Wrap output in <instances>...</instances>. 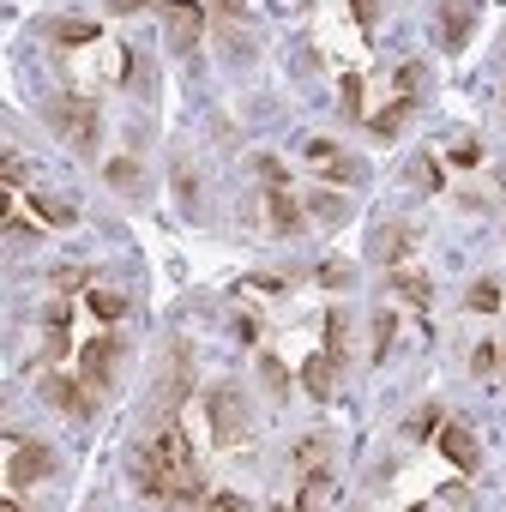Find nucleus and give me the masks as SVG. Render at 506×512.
I'll return each mask as SVG.
<instances>
[{
    "label": "nucleus",
    "instance_id": "f257e3e1",
    "mask_svg": "<svg viewBox=\"0 0 506 512\" xmlns=\"http://www.w3.org/2000/svg\"><path fill=\"white\" fill-rule=\"evenodd\" d=\"M127 476H133V488L151 494V500H169V506H205V476H199V464L187 458L181 428H163V434L139 440L133 458H127Z\"/></svg>",
    "mask_w": 506,
    "mask_h": 512
},
{
    "label": "nucleus",
    "instance_id": "f03ea898",
    "mask_svg": "<svg viewBox=\"0 0 506 512\" xmlns=\"http://www.w3.org/2000/svg\"><path fill=\"white\" fill-rule=\"evenodd\" d=\"M205 410H211L217 446H247V440H253V416H247V404H241L235 386H211V392H205Z\"/></svg>",
    "mask_w": 506,
    "mask_h": 512
},
{
    "label": "nucleus",
    "instance_id": "7ed1b4c3",
    "mask_svg": "<svg viewBox=\"0 0 506 512\" xmlns=\"http://www.w3.org/2000/svg\"><path fill=\"white\" fill-rule=\"evenodd\" d=\"M115 368H121V338L115 332H97V338L79 344V380L91 392H109L115 386Z\"/></svg>",
    "mask_w": 506,
    "mask_h": 512
},
{
    "label": "nucleus",
    "instance_id": "20e7f679",
    "mask_svg": "<svg viewBox=\"0 0 506 512\" xmlns=\"http://www.w3.org/2000/svg\"><path fill=\"white\" fill-rule=\"evenodd\" d=\"M49 121H55V133L67 139V145H97V103H85V97H49Z\"/></svg>",
    "mask_w": 506,
    "mask_h": 512
},
{
    "label": "nucleus",
    "instance_id": "39448f33",
    "mask_svg": "<svg viewBox=\"0 0 506 512\" xmlns=\"http://www.w3.org/2000/svg\"><path fill=\"white\" fill-rule=\"evenodd\" d=\"M205 37V13L193 0H163V49L169 55H193V43Z\"/></svg>",
    "mask_w": 506,
    "mask_h": 512
},
{
    "label": "nucleus",
    "instance_id": "423d86ee",
    "mask_svg": "<svg viewBox=\"0 0 506 512\" xmlns=\"http://www.w3.org/2000/svg\"><path fill=\"white\" fill-rule=\"evenodd\" d=\"M308 163H314L320 175H332V181H362V175H368L362 157H350L338 139H308Z\"/></svg>",
    "mask_w": 506,
    "mask_h": 512
},
{
    "label": "nucleus",
    "instance_id": "0eeeda50",
    "mask_svg": "<svg viewBox=\"0 0 506 512\" xmlns=\"http://www.w3.org/2000/svg\"><path fill=\"white\" fill-rule=\"evenodd\" d=\"M49 470H55V452L37 446V440H19V446H13V464H7V482H13V488H31V482H43Z\"/></svg>",
    "mask_w": 506,
    "mask_h": 512
},
{
    "label": "nucleus",
    "instance_id": "6e6552de",
    "mask_svg": "<svg viewBox=\"0 0 506 512\" xmlns=\"http://www.w3.org/2000/svg\"><path fill=\"white\" fill-rule=\"evenodd\" d=\"M43 398H49V404H55L61 416H79V422L91 416V398H85V380H73V374H49V380H43Z\"/></svg>",
    "mask_w": 506,
    "mask_h": 512
},
{
    "label": "nucleus",
    "instance_id": "1a4fd4ad",
    "mask_svg": "<svg viewBox=\"0 0 506 512\" xmlns=\"http://www.w3.org/2000/svg\"><path fill=\"white\" fill-rule=\"evenodd\" d=\"M410 247H416V229H410V223H386V229H374V247H368V253H374L380 266H398Z\"/></svg>",
    "mask_w": 506,
    "mask_h": 512
},
{
    "label": "nucleus",
    "instance_id": "9d476101",
    "mask_svg": "<svg viewBox=\"0 0 506 512\" xmlns=\"http://www.w3.org/2000/svg\"><path fill=\"white\" fill-rule=\"evenodd\" d=\"M470 25H476V13H470V0H440V43H446V49H464Z\"/></svg>",
    "mask_w": 506,
    "mask_h": 512
},
{
    "label": "nucleus",
    "instance_id": "9b49d317",
    "mask_svg": "<svg viewBox=\"0 0 506 512\" xmlns=\"http://www.w3.org/2000/svg\"><path fill=\"white\" fill-rule=\"evenodd\" d=\"M440 452L458 464V470H476V434L464 422H440Z\"/></svg>",
    "mask_w": 506,
    "mask_h": 512
},
{
    "label": "nucleus",
    "instance_id": "f8f14e48",
    "mask_svg": "<svg viewBox=\"0 0 506 512\" xmlns=\"http://www.w3.org/2000/svg\"><path fill=\"white\" fill-rule=\"evenodd\" d=\"M266 217H272L278 235H296V229H302V205H296V193L272 187V193H266Z\"/></svg>",
    "mask_w": 506,
    "mask_h": 512
},
{
    "label": "nucleus",
    "instance_id": "ddd939ff",
    "mask_svg": "<svg viewBox=\"0 0 506 512\" xmlns=\"http://www.w3.org/2000/svg\"><path fill=\"white\" fill-rule=\"evenodd\" d=\"M302 386H308V398H332V386H338V356H332V350H326V356H308Z\"/></svg>",
    "mask_w": 506,
    "mask_h": 512
},
{
    "label": "nucleus",
    "instance_id": "4468645a",
    "mask_svg": "<svg viewBox=\"0 0 506 512\" xmlns=\"http://www.w3.org/2000/svg\"><path fill=\"white\" fill-rule=\"evenodd\" d=\"M181 398H187V356L175 350L169 368H163V386H157V416H163L169 404H181Z\"/></svg>",
    "mask_w": 506,
    "mask_h": 512
},
{
    "label": "nucleus",
    "instance_id": "2eb2a0df",
    "mask_svg": "<svg viewBox=\"0 0 506 512\" xmlns=\"http://www.w3.org/2000/svg\"><path fill=\"white\" fill-rule=\"evenodd\" d=\"M392 296H398V302H410V308H428L434 284H428V272H392Z\"/></svg>",
    "mask_w": 506,
    "mask_h": 512
},
{
    "label": "nucleus",
    "instance_id": "dca6fc26",
    "mask_svg": "<svg viewBox=\"0 0 506 512\" xmlns=\"http://www.w3.org/2000/svg\"><path fill=\"white\" fill-rule=\"evenodd\" d=\"M49 37H55V43H67V49H79V43H97V25H91V19H55V25H49Z\"/></svg>",
    "mask_w": 506,
    "mask_h": 512
},
{
    "label": "nucleus",
    "instance_id": "f3484780",
    "mask_svg": "<svg viewBox=\"0 0 506 512\" xmlns=\"http://www.w3.org/2000/svg\"><path fill=\"white\" fill-rule=\"evenodd\" d=\"M338 109H344L350 121H368V109H362V73H344V85H338Z\"/></svg>",
    "mask_w": 506,
    "mask_h": 512
},
{
    "label": "nucleus",
    "instance_id": "a211bd4d",
    "mask_svg": "<svg viewBox=\"0 0 506 512\" xmlns=\"http://www.w3.org/2000/svg\"><path fill=\"white\" fill-rule=\"evenodd\" d=\"M344 338H350V314H344V308H332V314H326V350H332L338 362L350 356V344H344Z\"/></svg>",
    "mask_w": 506,
    "mask_h": 512
},
{
    "label": "nucleus",
    "instance_id": "6ab92c4d",
    "mask_svg": "<svg viewBox=\"0 0 506 512\" xmlns=\"http://www.w3.org/2000/svg\"><path fill=\"white\" fill-rule=\"evenodd\" d=\"M410 109H416V103H410V97H398V103H392V109H380V115H374V121H368V127H374V133H380V139H392V133H398V127H404V115H410Z\"/></svg>",
    "mask_w": 506,
    "mask_h": 512
},
{
    "label": "nucleus",
    "instance_id": "aec40b11",
    "mask_svg": "<svg viewBox=\"0 0 506 512\" xmlns=\"http://www.w3.org/2000/svg\"><path fill=\"white\" fill-rule=\"evenodd\" d=\"M85 302H91V314H97V320H109V326L127 314V296H115V290H91Z\"/></svg>",
    "mask_w": 506,
    "mask_h": 512
},
{
    "label": "nucleus",
    "instance_id": "412c9836",
    "mask_svg": "<svg viewBox=\"0 0 506 512\" xmlns=\"http://www.w3.org/2000/svg\"><path fill=\"white\" fill-rule=\"evenodd\" d=\"M31 211H37V217H49V223H73V217H79L67 199H49V193H31Z\"/></svg>",
    "mask_w": 506,
    "mask_h": 512
},
{
    "label": "nucleus",
    "instance_id": "4be33fe9",
    "mask_svg": "<svg viewBox=\"0 0 506 512\" xmlns=\"http://www.w3.org/2000/svg\"><path fill=\"white\" fill-rule=\"evenodd\" d=\"M464 302H470V308H476V314H494V308H500V284H494V278H476V284H470V296H464Z\"/></svg>",
    "mask_w": 506,
    "mask_h": 512
},
{
    "label": "nucleus",
    "instance_id": "5701e85b",
    "mask_svg": "<svg viewBox=\"0 0 506 512\" xmlns=\"http://www.w3.org/2000/svg\"><path fill=\"white\" fill-rule=\"evenodd\" d=\"M494 368H500V338H488V344H476V350H470V374H482V380H488Z\"/></svg>",
    "mask_w": 506,
    "mask_h": 512
},
{
    "label": "nucleus",
    "instance_id": "b1692460",
    "mask_svg": "<svg viewBox=\"0 0 506 512\" xmlns=\"http://www.w3.org/2000/svg\"><path fill=\"white\" fill-rule=\"evenodd\" d=\"M260 380H266V392H272V398H284V386H290V374H284V362H278V356H260Z\"/></svg>",
    "mask_w": 506,
    "mask_h": 512
},
{
    "label": "nucleus",
    "instance_id": "393cba45",
    "mask_svg": "<svg viewBox=\"0 0 506 512\" xmlns=\"http://www.w3.org/2000/svg\"><path fill=\"white\" fill-rule=\"evenodd\" d=\"M446 163H458V169H470V163H482V139H458V145L446 151Z\"/></svg>",
    "mask_w": 506,
    "mask_h": 512
},
{
    "label": "nucleus",
    "instance_id": "a878e982",
    "mask_svg": "<svg viewBox=\"0 0 506 512\" xmlns=\"http://www.w3.org/2000/svg\"><path fill=\"white\" fill-rule=\"evenodd\" d=\"M308 211H314V217H326V223H338V217H344V199H338V193H314V199H308Z\"/></svg>",
    "mask_w": 506,
    "mask_h": 512
},
{
    "label": "nucleus",
    "instance_id": "bb28decb",
    "mask_svg": "<svg viewBox=\"0 0 506 512\" xmlns=\"http://www.w3.org/2000/svg\"><path fill=\"white\" fill-rule=\"evenodd\" d=\"M320 284H326V290H350V284H356V272L332 260V266H320Z\"/></svg>",
    "mask_w": 506,
    "mask_h": 512
},
{
    "label": "nucleus",
    "instance_id": "cd10ccee",
    "mask_svg": "<svg viewBox=\"0 0 506 512\" xmlns=\"http://www.w3.org/2000/svg\"><path fill=\"white\" fill-rule=\"evenodd\" d=\"M55 284H61L67 296H79V290L91 284V272H85V266H61V272H55Z\"/></svg>",
    "mask_w": 506,
    "mask_h": 512
},
{
    "label": "nucleus",
    "instance_id": "c85d7f7f",
    "mask_svg": "<svg viewBox=\"0 0 506 512\" xmlns=\"http://www.w3.org/2000/svg\"><path fill=\"white\" fill-rule=\"evenodd\" d=\"M139 163H109V187H139Z\"/></svg>",
    "mask_w": 506,
    "mask_h": 512
},
{
    "label": "nucleus",
    "instance_id": "c756f323",
    "mask_svg": "<svg viewBox=\"0 0 506 512\" xmlns=\"http://www.w3.org/2000/svg\"><path fill=\"white\" fill-rule=\"evenodd\" d=\"M428 434H440V410H422V416H410V440H428Z\"/></svg>",
    "mask_w": 506,
    "mask_h": 512
},
{
    "label": "nucleus",
    "instance_id": "7c9ffc66",
    "mask_svg": "<svg viewBox=\"0 0 506 512\" xmlns=\"http://www.w3.org/2000/svg\"><path fill=\"white\" fill-rule=\"evenodd\" d=\"M320 458H326V446H320V434H308V440L296 446V464H302V470H314Z\"/></svg>",
    "mask_w": 506,
    "mask_h": 512
},
{
    "label": "nucleus",
    "instance_id": "2f4dec72",
    "mask_svg": "<svg viewBox=\"0 0 506 512\" xmlns=\"http://www.w3.org/2000/svg\"><path fill=\"white\" fill-rule=\"evenodd\" d=\"M7 241H19V247L31 241V247H37V223H25V217H7Z\"/></svg>",
    "mask_w": 506,
    "mask_h": 512
},
{
    "label": "nucleus",
    "instance_id": "473e14b6",
    "mask_svg": "<svg viewBox=\"0 0 506 512\" xmlns=\"http://www.w3.org/2000/svg\"><path fill=\"white\" fill-rule=\"evenodd\" d=\"M350 13H356V25H362V31H374V19H380L374 0H350Z\"/></svg>",
    "mask_w": 506,
    "mask_h": 512
},
{
    "label": "nucleus",
    "instance_id": "72a5a7b5",
    "mask_svg": "<svg viewBox=\"0 0 506 512\" xmlns=\"http://www.w3.org/2000/svg\"><path fill=\"white\" fill-rule=\"evenodd\" d=\"M374 338H380V344H374V356H386V350H392V320H386V314L374 320Z\"/></svg>",
    "mask_w": 506,
    "mask_h": 512
},
{
    "label": "nucleus",
    "instance_id": "f704fd0d",
    "mask_svg": "<svg viewBox=\"0 0 506 512\" xmlns=\"http://www.w3.org/2000/svg\"><path fill=\"white\" fill-rule=\"evenodd\" d=\"M260 175H266L272 187H284V163H278V157H260Z\"/></svg>",
    "mask_w": 506,
    "mask_h": 512
},
{
    "label": "nucleus",
    "instance_id": "c9c22d12",
    "mask_svg": "<svg viewBox=\"0 0 506 512\" xmlns=\"http://www.w3.org/2000/svg\"><path fill=\"white\" fill-rule=\"evenodd\" d=\"M25 181V163H19V151H7V187H19Z\"/></svg>",
    "mask_w": 506,
    "mask_h": 512
},
{
    "label": "nucleus",
    "instance_id": "e433bc0d",
    "mask_svg": "<svg viewBox=\"0 0 506 512\" xmlns=\"http://www.w3.org/2000/svg\"><path fill=\"white\" fill-rule=\"evenodd\" d=\"M205 506H217V512H235V506H241V494H205Z\"/></svg>",
    "mask_w": 506,
    "mask_h": 512
},
{
    "label": "nucleus",
    "instance_id": "4c0bfd02",
    "mask_svg": "<svg viewBox=\"0 0 506 512\" xmlns=\"http://www.w3.org/2000/svg\"><path fill=\"white\" fill-rule=\"evenodd\" d=\"M145 7V0H115V13H139Z\"/></svg>",
    "mask_w": 506,
    "mask_h": 512
},
{
    "label": "nucleus",
    "instance_id": "58836bf2",
    "mask_svg": "<svg viewBox=\"0 0 506 512\" xmlns=\"http://www.w3.org/2000/svg\"><path fill=\"white\" fill-rule=\"evenodd\" d=\"M217 7H223V13H241V0H217Z\"/></svg>",
    "mask_w": 506,
    "mask_h": 512
},
{
    "label": "nucleus",
    "instance_id": "ea45409f",
    "mask_svg": "<svg viewBox=\"0 0 506 512\" xmlns=\"http://www.w3.org/2000/svg\"><path fill=\"white\" fill-rule=\"evenodd\" d=\"M500 368H506V338H500Z\"/></svg>",
    "mask_w": 506,
    "mask_h": 512
}]
</instances>
